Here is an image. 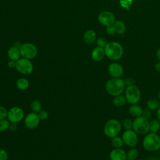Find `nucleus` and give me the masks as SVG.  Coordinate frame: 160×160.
<instances>
[{"instance_id":"aec40b11","label":"nucleus","mask_w":160,"mask_h":160,"mask_svg":"<svg viewBox=\"0 0 160 160\" xmlns=\"http://www.w3.org/2000/svg\"><path fill=\"white\" fill-rule=\"evenodd\" d=\"M127 102L125 96L119 94L114 97L112 99V104L116 107H122Z\"/></svg>"},{"instance_id":"c9c22d12","label":"nucleus","mask_w":160,"mask_h":160,"mask_svg":"<svg viewBox=\"0 0 160 160\" xmlns=\"http://www.w3.org/2000/svg\"><path fill=\"white\" fill-rule=\"evenodd\" d=\"M151 115H152L151 111L148 108V109H143L142 113V115H141V116H143L144 118H145L149 119L151 117Z\"/></svg>"},{"instance_id":"cd10ccee","label":"nucleus","mask_w":160,"mask_h":160,"mask_svg":"<svg viewBox=\"0 0 160 160\" xmlns=\"http://www.w3.org/2000/svg\"><path fill=\"white\" fill-rule=\"evenodd\" d=\"M122 126L126 130L132 129L133 126V121L129 118H126L122 122Z\"/></svg>"},{"instance_id":"473e14b6","label":"nucleus","mask_w":160,"mask_h":160,"mask_svg":"<svg viewBox=\"0 0 160 160\" xmlns=\"http://www.w3.org/2000/svg\"><path fill=\"white\" fill-rule=\"evenodd\" d=\"M106 32L109 35H111V36L114 35L116 33V30H115L114 25H110V26H106Z\"/></svg>"},{"instance_id":"6e6552de","label":"nucleus","mask_w":160,"mask_h":160,"mask_svg":"<svg viewBox=\"0 0 160 160\" xmlns=\"http://www.w3.org/2000/svg\"><path fill=\"white\" fill-rule=\"evenodd\" d=\"M19 49L21 56L28 59L34 58L38 54V49L36 46L30 42L22 44Z\"/></svg>"},{"instance_id":"4be33fe9","label":"nucleus","mask_w":160,"mask_h":160,"mask_svg":"<svg viewBox=\"0 0 160 160\" xmlns=\"http://www.w3.org/2000/svg\"><path fill=\"white\" fill-rule=\"evenodd\" d=\"M29 81L24 78H21L16 81V87L18 89L24 91L29 88Z\"/></svg>"},{"instance_id":"4468645a","label":"nucleus","mask_w":160,"mask_h":160,"mask_svg":"<svg viewBox=\"0 0 160 160\" xmlns=\"http://www.w3.org/2000/svg\"><path fill=\"white\" fill-rule=\"evenodd\" d=\"M111 160H127L126 152L121 148H114L109 153Z\"/></svg>"},{"instance_id":"2eb2a0df","label":"nucleus","mask_w":160,"mask_h":160,"mask_svg":"<svg viewBox=\"0 0 160 160\" xmlns=\"http://www.w3.org/2000/svg\"><path fill=\"white\" fill-rule=\"evenodd\" d=\"M91 58L96 62L101 61L104 58L105 55V52L104 49L102 48H100L97 46L96 48H94L92 51H91Z\"/></svg>"},{"instance_id":"f257e3e1","label":"nucleus","mask_w":160,"mask_h":160,"mask_svg":"<svg viewBox=\"0 0 160 160\" xmlns=\"http://www.w3.org/2000/svg\"><path fill=\"white\" fill-rule=\"evenodd\" d=\"M123 79L120 78H112L109 79L105 85L106 92L112 96L122 94L125 90Z\"/></svg>"},{"instance_id":"b1692460","label":"nucleus","mask_w":160,"mask_h":160,"mask_svg":"<svg viewBox=\"0 0 160 160\" xmlns=\"http://www.w3.org/2000/svg\"><path fill=\"white\" fill-rule=\"evenodd\" d=\"M139 155V151L134 148H131L126 152L127 160H136L138 159Z\"/></svg>"},{"instance_id":"412c9836","label":"nucleus","mask_w":160,"mask_h":160,"mask_svg":"<svg viewBox=\"0 0 160 160\" xmlns=\"http://www.w3.org/2000/svg\"><path fill=\"white\" fill-rule=\"evenodd\" d=\"M113 25L116 30V33L122 34L124 32H125L126 27L125 23L122 21H121V20L116 21Z\"/></svg>"},{"instance_id":"ea45409f","label":"nucleus","mask_w":160,"mask_h":160,"mask_svg":"<svg viewBox=\"0 0 160 160\" xmlns=\"http://www.w3.org/2000/svg\"><path fill=\"white\" fill-rule=\"evenodd\" d=\"M156 116H157V119L160 121V106H159V108L157 109Z\"/></svg>"},{"instance_id":"a18cd8bd","label":"nucleus","mask_w":160,"mask_h":160,"mask_svg":"<svg viewBox=\"0 0 160 160\" xmlns=\"http://www.w3.org/2000/svg\"><path fill=\"white\" fill-rule=\"evenodd\" d=\"M155 160H160V158H158V159H156Z\"/></svg>"},{"instance_id":"72a5a7b5","label":"nucleus","mask_w":160,"mask_h":160,"mask_svg":"<svg viewBox=\"0 0 160 160\" xmlns=\"http://www.w3.org/2000/svg\"><path fill=\"white\" fill-rule=\"evenodd\" d=\"M38 114L39 116V118L40 120H46L48 117V113L45 110H41L38 113Z\"/></svg>"},{"instance_id":"9d476101","label":"nucleus","mask_w":160,"mask_h":160,"mask_svg":"<svg viewBox=\"0 0 160 160\" xmlns=\"http://www.w3.org/2000/svg\"><path fill=\"white\" fill-rule=\"evenodd\" d=\"M7 118L10 121V122H19L24 118V111L19 107H12L8 110Z\"/></svg>"},{"instance_id":"58836bf2","label":"nucleus","mask_w":160,"mask_h":160,"mask_svg":"<svg viewBox=\"0 0 160 160\" xmlns=\"http://www.w3.org/2000/svg\"><path fill=\"white\" fill-rule=\"evenodd\" d=\"M154 68L158 72H160V61L155 64Z\"/></svg>"},{"instance_id":"ddd939ff","label":"nucleus","mask_w":160,"mask_h":160,"mask_svg":"<svg viewBox=\"0 0 160 160\" xmlns=\"http://www.w3.org/2000/svg\"><path fill=\"white\" fill-rule=\"evenodd\" d=\"M108 71L112 78H121L124 72L123 67L119 63L112 62L108 65Z\"/></svg>"},{"instance_id":"0eeeda50","label":"nucleus","mask_w":160,"mask_h":160,"mask_svg":"<svg viewBox=\"0 0 160 160\" xmlns=\"http://www.w3.org/2000/svg\"><path fill=\"white\" fill-rule=\"evenodd\" d=\"M16 70L22 74L29 75L33 71V64L30 59L22 58L16 61Z\"/></svg>"},{"instance_id":"f3484780","label":"nucleus","mask_w":160,"mask_h":160,"mask_svg":"<svg viewBox=\"0 0 160 160\" xmlns=\"http://www.w3.org/2000/svg\"><path fill=\"white\" fill-rule=\"evenodd\" d=\"M8 56L9 59L16 61H18L19 59H20V57L21 56L19 48H16L14 46L9 48L8 50Z\"/></svg>"},{"instance_id":"bb28decb","label":"nucleus","mask_w":160,"mask_h":160,"mask_svg":"<svg viewBox=\"0 0 160 160\" xmlns=\"http://www.w3.org/2000/svg\"><path fill=\"white\" fill-rule=\"evenodd\" d=\"M10 121L6 119L0 120V131H4L8 130L10 126Z\"/></svg>"},{"instance_id":"4c0bfd02","label":"nucleus","mask_w":160,"mask_h":160,"mask_svg":"<svg viewBox=\"0 0 160 160\" xmlns=\"http://www.w3.org/2000/svg\"><path fill=\"white\" fill-rule=\"evenodd\" d=\"M16 123H12V122H11V124H10V126H9V129H10V131H12V132H14V131H16V130L17 129V126H16Z\"/></svg>"},{"instance_id":"e433bc0d","label":"nucleus","mask_w":160,"mask_h":160,"mask_svg":"<svg viewBox=\"0 0 160 160\" xmlns=\"http://www.w3.org/2000/svg\"><path fill=\"white\" fill-rule=\"evenodd\" d=\"M16 61L10 59V60L8 62V66L9 68H16Z\"/></svg>"},{"instance_id":"1a4fd4ad","label":"nucleus","mask_w":160,"mask_h":160,"mask_svg":"<svg viewBox=\"0 0 160 160\" xmlns=\"http://www.w3.org/2000/svg\"><path fill=\"white\" fill-rule=\"evenodd\" d=\"M124 143L130 148L135 147L138 142V134L133 130H126L122 135Z\"/></svg>"},{"instance_id":"9b49d317","label":"nucleus","mask_w":160,"mask_h":160,"mask_svg":"<svg viewBox=\"0 0 160 160\" xmlns=\"http://www.w3.org/2000/svg\"><path fill=\"white\" fill-rule=\"evenodd\" d=\"M98 21L104 26L113 25L115 21L114 14L109 11H103L101 12L98 16Z\"/></svg>"},{"instance_id":"393cba45","label":"nucleus","mask_w":160,"mask_h":160,"mask_svg":"<svg viewBox=\"0 0 160 160\" xmlns=\"http://www.w3.org/2000/svg\"><path fill=\"white\" fill-rule=\"evenodd\" d=\"M123 144L124 141L122 137L116 136L111 138V144L114 148H121Z\"/></svg>"},{"instance_id":"a211bd4d","label":"nucleus","mask_w":160,"mask_h":160,"mask_svg":"<svg viewBox=\"0 0 160 160\" xmlns=\"http://www.w3.org/2000/svg\"><path fill=\"white\" fill-rule=\"evenodd\" d=\"M142 111H143V109L142 108V107L137 104H131V106L129 108V114L134 118H138L139 116H141L142 115Z\"/></svg>"},{"instance_id":"423d86ee","label":"nucleus","mask_w":160,"mask_h":160,"mask_svg":"<svg viewBox=\"0 0 160 160\" xmlns=\"http://www.w3.org/2000/svg\"><path fill=\"white\" fill-rule=\"evenodd\" d=\"M125 98L127 102L134 104H137L141 99V93L139 88L134 85L126 87L125 90Z\"/></svg>"},{"instance_id":"c03bdc74","label":"nucleus","mask_w":160,"mask_h":160,"mask_svg":"<svg viewBox=\"0 0 160 160\" xmlns=\"http://www.w3.org/2000/svg\"><path fill=\"white\" fill-rule=\"evenodd\" d=\"M136 160H144V159H137Z\"/></svg>"},{"instance_id":"6ab92c4d","label":"nucleus","mask_w":160,"mask_h":160,"mask_svg":"<svg viewBox=\"0 0 160 160\" xmlns=\"http://www.w3.org/2000/svg\"><path fill=\"white\" fill-rule=\"evenodd\" d=\"M149 132L157 133L160 129V121L158 119H152L149 123Z\"/></svg>"},{"instance_id":"f704fd0d","label":"nucleus","mask_w":160,"mask_h":160,"mask_svg":"<svg viewBox=\"0 0 160 160\" xmlns=\"http://www.w3.org/2000/svg\"><path fill=\"white\" fill-rule=\"evenodd\" d=\"M8 154L5 149H0V160H8Z\"/></svg>"},{"instance_id":"37998d69","label":"nucleus","mask_w":160,"mask_h":160,"mask_svg":"<svg viewBox=\"0 0 160 160\" xmlns=\"http://www.w3.org/2000/svg\"><path fill=\"white\" fill-rule=\"evenodd\" d=\"M158 100L160 101V91L159 92V93L158 94Z\"/></svg>"},{"instance_id":"7ed1b4c3","label":"nucleus","mask_w":160,"mask_h":160,"mask_svg":"<svg viewBox=\"0 0 160 160\" xmlns=\"http://www.w3.org/2000/svg\"><path fill=\"white\" fill-rule=\"evenodd\" d=\"M143 148L148 151L154 152L160 149V136L156 133L149 132L142 141Z\"/></svg>"},{"instance_id":"39448f33","label":"nucleus","mask_w":160,"mask_h":160,"mask_svg":"<svg viewBox=\"0 0 160 160\" xmlns=\"http://www.w3.org/2000/svg\"><path fill=\"white\" fill-rule=\"evenodd\" d=\"M149 119L141 116L135 118L133 120L132 129L138 134L141 135H146L149 132Z\"/></svg>"},{"instance_id":"a19ab883","label":"nucleus","mask_w":160,"mask_h":160,"mask_svg":"<svg viewBox=\"0 0 160 160\" xmlns=\"http://www.w3.org/2000/svg\"><path fill=\"white\" fill-rule=\"evenodd\" d=\"M156 56L159 61H160V48L158 49V50L156 51Z\"/></svg>"},{"instance_id":"20e7f679","label":"nucleus","mask_w":160,"mask_h":160,"mask_svg":"<svg viewBox=\"0 0 160 160\" xmlns=\"http://www.w3.org/2000/svg\"><path fill=\"white\" fill-rule=\"evenodd\" d=\"M121 129L122 125L118 120L111 119L105 123L103 128V132L107 137L112 138L118 136L121 132Z\"/></svg>"},{"instance_id":"a878e982","label":"nucleus","mask_w":160,"mask_h":160,"mask_svg":"<svg viewBox=\"0 0 160 160\" xmlns=\"http://www.w3.org/2000/svg\"><path fill=\"white\" fill-rule=\"evenodd\" d=\"M41 102L38 101V100H34L33 101H32L31 104V108L33 112L38 113L41 109Z\"/></svg>"},{"instance_id":"c85d7f7f","label":"nucleus","mask_w":160,"mask_h":160,"mask_svg":"<svg viewBox=\"0 0 160 160\" xmlns=\"http://www.w3.org/2000/svg\"><path fill=\"white\" fill-rule=\"evenodd\" d=\"M96 44H97V46L98 47L104 48L106 46V44H108V42H107L106 39L104 38L100 37L96 40Z\"/></svg>"},{"instance_id":"5701e85b","label":"nucleus","mask_w":160,"mask_h":160,"mask_svg":"<svg viewBox=\"0 0 160 160\" xmlns=\"http://www.w3.org/2000/svg\"><path fill=\"white\" fill-rule=\"evenodd\" d=\"M147 108L151 111L157 110L160 106V101L155 98L149 99L146 102Z\"/></svg>"},{"instance_id":"f8f14e48","label":"nucleus","mask_w":160,"mask_h":160,"mask_svg":"<svg viewBox=\"0 0 160 160\" xmlns=\"http://www.w3.org/2000/svg\"><path fill=\"white\" fill-rule=\"evenodd\" d=\"M40 119L38 113L32 112L29 113L24 118V124L26 128L29 129H33L38 127L39 124Z\"/></svg>"},{"instance_id":"c756f323","label":"nucleus","mask_w":160,"mask_h":160,"mask_svg":"<svg viewBox=\"0 0 160 160\" xmlns=\"http://www.w3.org/2000/svg\"><path fill=\"white\" fill-rule=\"evenodd\" d=\"M8 109L3 106H0V120L6 119L8 117Z\"/></svg>"},{"instance_id":"dca6fc26","label":"nucleus","mask_w":160,"mask_h":160,"mask_svg":"<svg viewBox=\"0 0 160 160\" xmlns=\"http://www.w3.org/2000/svg\"><path fill=\"white\" fill-rule=\"evenodd\" d=\"M96 39V33L93 29L86 30L83 34V41L86 44H92Z\"/></svg>"},{"instance_id":"79ce46f5","label":"nucleus","mask_w":160,"mask_h":160,"mask_svg":"<svg viewBox=\"0 0 160 160\" xmlns=\"http://www.w3.org/2000/svg\"><path fill=\"white\" fill-rule=\"evenodd\" d=\"M21 44H20L19 42H14V46H15V47H16V48H20V47H21Z\"/></svg>"},{"instance_id":"7c9ffc66","label":"nucleus","mask_w":160,"mask_h":160,"mask_svg":"<svg viewBox=\"0 0 160 160\" xmlns=\"http://www.w3.org/2000/svg\"><path fill=\"white\" fill-rule=\"evenodd\" d=\"M123 82H124V84L125 85V87H128V86H130L134 85L135 80L132 78L127 77V78H126L125 79H123Z\"/></svg>"},{"instance_id":"2f4dec72","label":"nucleus","mask_w":160,"mask_h":160,"mask_svg":"<svg viewBox=\"0 0 160 160\" xmlns=\"http://www.w3.org/2000/svg\"><path fill=\"white\" fill-rule=\"evenodd\" d=\"M132 0H120L119 2L122 7L128 9L132 4Z\"/></svg>"},{"instance_id":"f03ea898","label":"nucleus","mask_w":160,"mask_h":160,"mask_svg":"<svg viewBox=\"0 0 160 160\" xmlns=\"http://www.w3.org/2000/svg\"><path fill=\"white\" fill-rule=\"evenodd\" d=\"M104 49L106 56L112 61L121 59L123 54L122 46L118 42L112 41L108 42Z\"/></svg>"}]
</instances>
